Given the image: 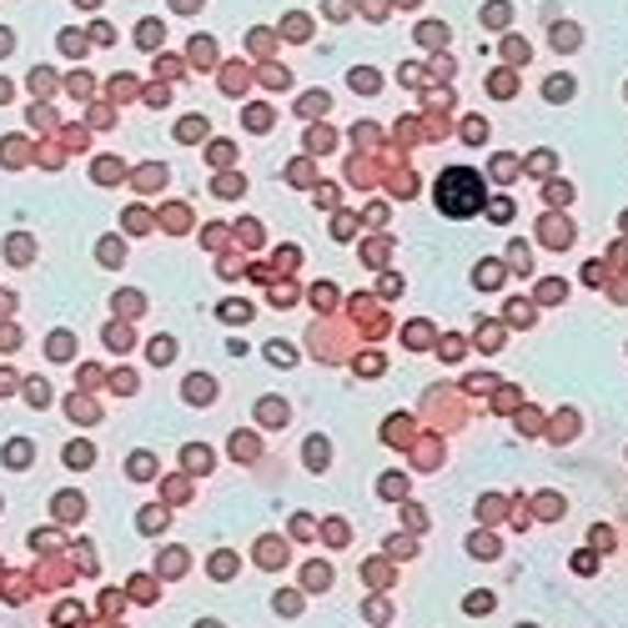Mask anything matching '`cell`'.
<instances>
[{
    "label": "cell",
    "mask_w": 628,
    "mask_h": 628,
    "mask_svg": "<svg viewBox=\"0 0 628 628\" xmlns=\"http://www.w3.org/2000/svg\"><path fill=\"white\" fill-rule=\"evenodd\" d=\"M438 212H448V216H468V212H478L483 206V181L473 177V171H462V167H452V171H442L438 177Z\"/></svg>",
    "instance_id": "1"
}]
</instances>
